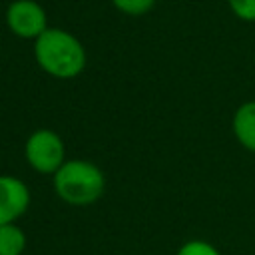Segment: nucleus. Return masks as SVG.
I'll use <instances>...</instances> for the list:
<instances>
[{"mask_svg": "<svg viewBox=\"0 0 255 255\" xmlns=\"http://www.w3.org/2000/svg\"><path fill=\"white\" fill-rule=\"evenodd\" d=\"M34 60L42 72L56 80H72L86 70L88 54L78 36L64 28H48L32 46Z\"/></svg>", "mask_w": 255, "mask_h": 255, "instance_id": "obj_1", "label": "nucleus"}, {"mask_svg": "<svg viewBox=\"0 0 255 255\" xmlns=\"http://www.w3.org/2000/svg\"><path fill=\"white\" fill-rule=\"evenodd\" d=\"M56 195L72 207H88L96 203L106 191L104 171L88 159H66L64 165L52 175Z\"/></svg>", "mask_w": 255, "mask_h": 255, "instance_id": "obj_2", "label": "nucleus"}, {"mask_svg": "<svg viewBox=\"0 0 255 255\" xmlns=\"http://www.w3.org/2000/svg\"><path fill=\"white\" fill-rule=\"evenodd\" d=\"M24 157L34 171L54 175L66 161L64 139L54 129L40 128L28 135L24 143Z\"/></svg>", "mask_w": 255, "mask_h": 255, "instance_id": "obj_3", "label": "nucleus"}, {"mask_svg": "<svg viewBox=\"0 0 255 255\" xmlns=\"http://www.w3.org/2000/svg\"><path fill=\"white\" fill-rule=\"evenodd\" d=\"M8 30L20 40H36L48 26V14L36 0H12L4 14Z\"/></svg>", "mask_w": 255, "mask_h": 255, "instance_id": "obj_4", "label": "nucleus"}, {"mask_svg": "<svg viewBox=\"0 0 255 255\" xmlns=\"http://www.w3.org/2000/svg\"><path fill=\"white\" fill-rule=\"evenodd\" d=\"M30 207L28 185L8 173H0V225L16 223Z\"/></svg>", "mask_w": 255, "mask_h": 255, "instance_id": "obj_5", "label": "nucleus"}, {"mask_svg": "<svg viewBox=\"0 0 255 255\" xmlns=\"http://www.w3.org/2000/svg\"><path fill=\"white\" fill-rule=\"evenodd\" d=\"M231 129L235 139L249 151L255 153V100L243 102L231 120Z\"/></svg>", "mask_w": 255, "mask_h": 255, "instance_id": "obj_6", "label": "nucleus"}, {"mask_svg": "<svg viewBox=\"0 0 255 255\" xmlns=\"http://www.w3.org/2000/svg\"><path fill=\"white\" fill-rule=\"evenodd\" d=\"M26 249V233L18 223L0 225V255H22Z\"/></svg>", "mask_w": 255, "mask_h": 255, "instance_id": "obj_7", "label": "nucleus"}, {"mask_svg": "<svg viewBox=\"0 0 255 255\" xmlns=\"http://www.w3.org/2000/svg\"><path fill=\"white\" fill-rule=\"evenodd\" d=\"M112 6L126 16H143L153 10L155 0H110Z\"/></svg>", "mask_w": 255, "mask_h": 255, "instance_id": "obj_8", "label": "nucleus"}, {"mask_svg": "<svg viewBox=\"0 0 255 255\" xmlns=\"http://www.w3.org/2000/svg\"><path fill=\"white\" fill-rule=\"evenodd\" d=\"M175 255H221V253L215 245H211L203 239H189L177 249Z\"/></svg>", "mask_w": 255, "mask_h": 255, "instance_id": "obj_9", "label": "nucleus"}, {"mask_svg": "<svg viewBox=\"0 0 255 255\" xmlns=\"http://www.w3.org/2000/svg\"><path fill=\"white\" fill-rule=\"evenodd\" d=\"M231 14L241 22H255V0H227Z\"/></svg>", "mask_w": 255, "mask_h": 255, "instance_id": "obj_10", "label": "nucleus"}]
</instances>
